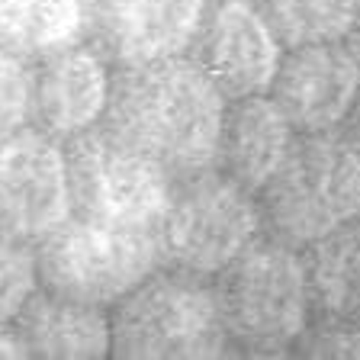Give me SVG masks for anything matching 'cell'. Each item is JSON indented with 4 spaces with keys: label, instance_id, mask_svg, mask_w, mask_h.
I'll use <instances>...</instances> for the list:
<instances>
[{
    "label": "cell",
    "instance_id": "6da1fadb",
    "mask_svg": "<svg viewBox=\"0 0 360 360\" xmlns=\"http://www.w3.org/2000/svg\"><path fill=\"white\" fill-rule=\"evenodd\" d=\"M225 94L190 55L116 68L103 126L174 177L216 167Z\"/></svg>",
    "mask_w": 360,
    "mask_h": 360
},
{
    "label": "cell",
    "instance_id": "7a4b0ae2",
    "mask_svg": "<svg viewBox=\"0 0 360 360\" xmlns=\"http://www.w3.org/2000/svg\"><path fill=\"white\" fill-rule=\"evenodd\" d=\"M264 232L292 248L360 219V148L341 129L300 132L261 190Z\"/></svg>",
    "mask_w": 360,
    "mask_h": 360
},
{
    "label": "cell",
    "instance_id": "3957f363",
    "mask_svg": "<svg viewBox=\"0 0 360 360\" xmlns=\"http://www.w3.org/2000/svg\"><path fill=\"white\" fill-rule=\"evenodd\" d=\"M222 322L241 354H286L312 322L300 248L261 235L216 274Z\"/></svg>",
    "mask_w": 360,
    "mask_h": 360
},
{
    "label": "cell",
    "instance_id": "277c9868",
    "mask_svg": "<svg viewBox=\"0 0 360 360\" xmlns=\"http://www.w3.org/2000/svg\"><path fill=\"white\" fill-rule=\"evenodd\" d=\"M110 357H225L232 341L206 277L158 267L110 306Z\"/></svg>",
    "mask_w": 360,
    "mask_h": 360
},
{
    "label": "cell",
    "instance_id": "5b68a950",
    "mask_svg": "<svg viewBox=\"0 0 360 360\" xmlns=\"http://www.w3.org/2000/svg\"><path fill=\"white\" fill-rule=\"evenodd\" d=\"M261 235V202L222 167L174 180L167 212L158 225L165 267L196 277H216Z\"/></svg>",
    "mask_w": 360,
    "mask_h": 360
},
{
    "label": "cell",
    "instance_id": "8992f818",
    "mask_svg": "<svg viewBox=\"0 0 360 360\" xmlns=\"http://www.w3.org/2000/svg\"><path fill=\"white\" fill-rule=\"evenodd\" d=\"M42 286L90 306H116L129 290L165 267L155 229L94 222L71 216L36 248Z\"/></svg>",
    "mask_w": 360,
    "mask_h": 360
},
{
    "label": "cell",
    "instance_id": "52a82bcc",
    "mask_svg": "<svg viewBox=\"0 0 360 360\" xmlns=\"http://www.w3.org/2000/svg\"><path fill=\"white\" fill-rule=\"evenodd\" d=\"M65 148L75 202L71 216L158 232L177 180L171 171L116 139L106 126L77 135Z\"/></svg>",
    "mask_w": 360,
    "mask_h": 360
},
{
    "label": "cell",
    "instance_id": "ba28073f",
    "mask_svg": "<svg viewBox=\"0 0 360 360\" xmlns=\"http://www.w3.org/2000/svg\"><path fill=\"white\" fill-rule=\"evenodd\" d=\"M65 142L26 126L0 139V238L39 248L71 219Z\"/></svg>",
    "mask_w": 360,
    "mask_h": 360
},
{
    "label": "cell",
    "instance_id": "9c48e42d",
    "mask_svg": "<svg viewBox=\"0 0 360 360\" xmlns=\"http://www.w3.org/2000/svg\"><path fill=\"white\" fill-rule=\"evenodd\" d=\"M286 49L255 0H216L206 7L190 58L210 75L225 100L267 94Z\"/></svg>",
    "mask_w": 360,
    "mask_h": 360
},
{
    "label": "cell",
    "instance_id": "30bf717a",
    "mask_svg": "<svg viewBox=\"0 0 360 360\" xmlns=\"http://www.w3.org/2000/svg\"><path fill=\"white\" fill-rule=\"evenodd\" d=\"M210 0H90L87 42L112 68L190 55Z\"/></svg>",
    "mask_w": 360,
    "mask_h": 360
},
{
    "label": "cell",
    "instance_id": "8fae6325",
    "mask_svg": "<svg viewBox=\"0 0 360 360\" xmlns=\"http://www.w3.org/2000/svg\"><path fill=\"white\" fill-rule=\"evenodd\" d=\"M112 75L116 68L87 39L32 61L30 126L65 145L103 126Z\"/></svg>",
    "mask_w": 360,
    "mask_h": 360
},
{
    "label": "cell",
    "instance_id": "7c38bea8",
    "mask_svg": "<svg viewBox=\"0 0 360 360\" xmlns=\"http://www.w3.org/2000/svg\"><path fill=\"white\" fill-rule=\"evenodd\" d=\"M270 90L296 132H335L357 103L360 61L345 42L286 49Z\"/></svg>",
    "mask_w": 360,
    "mask_h": 360
},
{
    "label": "cell",
    "instance_id": "4fadbf2b",
    "mask_svg": "<svg viewBox=\"0 0 360 360\" xmlns=\"http://www.w3.org/2000/svg\"><path fill=\"white\" fill-rule=\"evenodd\" d=\"M292 142L296 129L274 97L257 94L232 100V106H225L216 167H222L251 193H261L267 180L280 171Z\"/></svg>",
    "mask_w": 360,
    "mask_h": 360
},
{
    "label": "cell",
    "instance_id": "5bb4252c",
    "mask_svg": "<svg viewBox=\"0 0 360 360\" xmlns=\"http://www.w3.org/2000/svg\"><path fill=\"white\" fill-rule=\"evenodd\" d=\"M16 328L30 357L100 360L112 351L110 309L71 300L45 286L16 315Z\"/></svg>",
    "mask_w": 360,
    "mask_h": 360
},
{
    "label": "cell",
    "instance_id": "9a60e30c",
    "mask_svg": "<svg viewBox=\"0 0 360 360\" xmlns=\"http://www.w3.org/2000/svg\"><path fill=\"white\" fill-rule=\"evenodd\" d=\"M90 0H0V49L39 61L87 39Z\"/></svg>",
    "mask_w": 360,
    "mask_h": 360
},
{
    "label": "cell",
    "instance_id": "2e32d148",
    "mask_svg": "<svg viewBox=\"0 0 360 360\" xmlns=\"http://www.w3.org/2000/svg\"><path fill=\"white\" fill-rule=\"evenodd\" d=\"M312 319H360V219L302 248Z\"/></svg>",
    "mask_w": 360,
    "mask_h": 360
},
{
    "label": "cell",
    "instance_id": "e0dca14e",
    "mask_svg": "<svg viewBox=\"0 0 360 360\" xmlns=\"http://www.w3.org/2000/svg\"><path fill=\"white\" fill-rule=\"evenodd\" d=\"M283 49L345 42L357 0H255Z\"/></svg>",
    "mask_w": 360,
    "mask_h": 360
},
{
    "label": "cell",
    "instance_id": "ac0fdd59",
    "mask_svg": "<svg viewBox=\"0 0 360 360\" xmlns=\"http://www.w3.org/2000/svg\"><path fill=\"white\" fill-rule=\"evenodd\" d=\"M42 290L36 248L0 238V322H16L26 302Z\"/></svg>",
    "mask_w": 360,
    "mask_h": 360
},
{
    "label": "cell",
    "instance_id": "d6986e66",
    "mask_svg": "<svg viewBox=\"0 0 360 360\" xmlns=\"http://www.w3.org/2000/svg\"><path fill=\"white\" fill-rule=\"evenodd\" d=\"M32 61L0 49V139L30 122Z\"/></svg>",
    "mask_w": 360,
    "mask_h": 360
},
{
    "label": "cell",
    "instance_id": "ffe728a7",
    "mask_svg": "<svg viewBox=\"0 0 360 360\" xmlns=\"http://www.w3.org/2000/svg\"><path fill=\"white\" fill-rule=\"evenodd\" d=\"M300 357H354L360 360V319H315L292 345Z\"/></svg>",
    "mask_w": 360,
    "mask_h": 360
},
{
    "label": "cell",
    "instance_id": "44dd1931",
    "mask_svg": "<svg viewBox=\"0 0 360 360\" xmlns=\"http://www.w3.org/2000/svg\"><path fill=\"white\" fill-rule=\"evenodd\" d=\"M16 357H30L26 341H22L16 322H0V360H16Z\"/></svg>",
    "mask_w": 360,
    "mask_h": 360
},
{
    "label": "cell",
    "instance_id": "7402d4cb",
    "mask_svg": "<svg viewBox=\"0 0 360 360\" xmlns=\"http://www.w3.org/2000/svg\"><path fill=\"white\" fill-rule=\"evenodd\" d=\"M345 45L351 49V55L360 61V0L354 4V16H351V30L345 36Z\"/></svg>",
    "mask_w": 360,
    "mask_h": 360
},
{
    "label": "cell",
    "instance_id": "603a6c76",
    "mask_svg": "<svg viewBox=\"0 0 360 360\" xmlns=\"http://www.w3.org/2000/svg\"><path fill=\"white\" fill-rule=\"evenodd\" d=\"M345 135L360 148V94H357V103H354L351 116H347V122H345Z\"/></svg>",
    "mask_w": 360,
    "mask_h": 360
}]
</instances>
